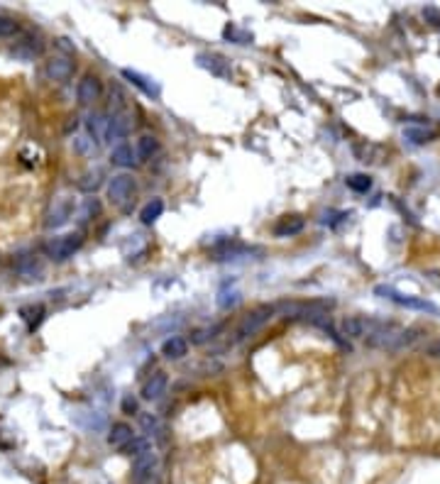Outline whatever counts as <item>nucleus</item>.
<instances>
[{"label":"nucleus","mask_w":440,"mask_h":484,"mask_svg":"<svg viewBox=\"0 0 440 484\" xmlns=\"http://www.w3.org/2000/svg\"><path fill=\"white\" fill-rule=\"evenodd\" d=\"M419 333H421L419 328H399V325L387 323L384 328L367 338V345L379 350H403L419 340Z\"/></svg>","instance_id":"obj_1"},{"label":"nucleus","mask_w":440,"mask_h":484,"mask_svg":"<svg viewBox=\"0 0 440 484\" xmlns=\"http://www.w3.org/2000/svg\"><path fill=\"white\" fill-rule=\"evenodd\" d=\"M274 306V316H281L286 321H306V318L316 316V313H328L333 308V301H326V299H316V301H277Z\"/></svg>","instance_id":"obj_2"},{"label":"nucleus","mask_w":440,"mask_h":484,"mask_svg":"<svg viewBox=\"0 0 440 484\" xmlns=\"http://www.w3.org/2000/svg\"><path fill=\"white\" fill-rule=\"evenodd\" d=\"M274 318V306L272 303H264V306H257L254 311H250L247 316H242V321L237 323L235 328V343H242L250 335H254L257 330H262L269 321Z\"/></svg>","instance_id":"obj_3"},{"label":"nucleus","mask_w":440,"mask_h":484,"mask_svg":"<svg viewBox=\"0 0 440 484\" xmlns=\"http://www.w3.org/2000/svg\"><path fill=\"white\" fill-rule=\"evenodd\" d=\"M81 245H83V235L71 232V235L52 237L49 242H44V252H47V257L57 259V262H64V259L74 257V252H79Z\"/></svg>","instance_id":"obj_4"},{"label":"nucleus","mask_w":440,"mask_h":484,"mask_svg":"<svg viewBox=\"0 0 440 484\" xmlns=\"http://www.w3.org/2000/svg\"><path fill=\"white\" fill-rule=\"evenodd\" d=\"M134 191H137L134 179L128 177V174H118V177H113V181L108 183V199H110L113 205H118V208H128L132 203Z\"/></svg>","instance_id":"obj_5"},{"label":"nucleus","mask_w":440,"mask_h":484,"mask_svg":"<svg viewBox=\"0 0 440 484\" xmlns=\"http://www.w3.org/2000/svg\"><path fill=\"white\" fill-rule=\"evenodd\" d=\"M71 213H74V199L71 196H57L49 203L47 213H44V228L47 230H57V228L66 225Z\"/></svg>","instance_id":"obj_6"},{"label":"nucleus","mask_w":440,"mask_h":484,"mask_svg":"<svg viewBox=\"0 0 440 484\" xmlns=\"http://www.w3.org/2000/svg\"><path fill=\"white\" fill-rule=\"evenodd\" d=\"M384 325H387V323L379 321V318L352 316L340 323V330H343V335H348V338H370V335H374L377 330H381Z\"/></svg>","instance_id":"obj_7"},{"label":"nucleus","mask_w":440,"mask_h":484,"mask_svg":"<svg viewBox=\"0 0 440 484\" xmlns=\"http://www.w3.org/2000/svg\"><path fill=\"white\" fill-rule=\"evenodd\" d=\"M159 474V455L154 452V447H147L145 452L132 457V484H142L145 479Z\"/></svg>","instance_id":"obj_8"},{"label":"nucleus","mask_w":440,"mask_h":484,"mask_svg":"<svg viewBox=\"0 0 440 484\" xmlns=\"http://www.w3.org/2000/svg\"><path fill=\"white\" fill-rule=\"evenodd\" d=\"M374 294L384 296V299H392V301L399 303V306L414 308V311H426V313H433V316H438L440 313V308L435 306V303L423 301V299H416V296H403V294H399L397 289H392V286H377Z\"/></svg>","instance_id":"obj_9"},{"label":"nucleus","mask_w":440,"mask_h":484,"mask_svg":"<svg viewBox=\"0 0 440 484\" xmlns=\"http://www.w3.org/2000/svg\"><path fill=\"white\" fill-rule=\"evenodd\" d=\"M252 252H259L257 248H247V245H242V242H235V240H223L220 245H215L213 250H210V254H213V259H218V262H226V259H237V257H247V254Z\"/></svg>","instance_id":"obj_10"},{"label":"nucleus","mask_w":440,"mask_h":484,"mask_svg":"<svg viewBox=\"0 0 440 484\" xmlns=\"http://www.w3.org/2000/svg\"><path fill=\"white\" fill-rule=\"evenodd\" d=\"M76 96H79V103L81 105H91L101 98V81L96 76H83L79 81V88H76Z\"/></svg>","instance_id":"obj_11"},{"label":"nucleus","mask_w":440,"mask_h":484,"mask_svg":"<svg viewBox=\"0 0 440 484\" xmlns=\"http://www.w3.org/2000/svg\"><path fill=\"white\" fill-rule=\"evenodd\" d=\"M167 384H169L167 372H154V374L145 382V387H142V399H147V401H157L161 394L167 392Z\"/></svg>","instance_id":"obj_12"},{"label":"nucleus","mask_w":440,"mask_h":484,"mask_svg":"<svg viewBox=\"0 0 440 484\" xmlns=\"http://www.w3.org/2000/svg\"><path fill=\"white\" fill-rule=\"evenodd\" d=\"M74 74V61L69 57H52L47 61V76L54 81H69Z\"/></svg>","instance_id":"obj_13"},{"label":"nucleus","mask_w":440,"mask_h":484,"mask_svg":"<svg viewBox=\"0 0 440 484\" xmlns=\"http://www.w3.org/2000/svg\"><path fill=\"white\" fill-rule=\"evenodd\" d=\"M196 61H199L201 69L210 71L213 76H230V66H228V61L220 57V54H199L196 57Z\"/></svg>","instance_id":"obj_14"},{"label":"nucleus","mask_w":440,"mask_h":484,"mask_svg":"<svg viewBox=\"0 0 440 484\" xmlns=\"http://www.w3.org/2000/svg\"><path fill=\"white\" fill-rule=\"evenodd\" d=\"M123 76L130 81V83H132V86L140 88V91L145 93V96H152V98L159 96V86H157V83L150 79V76L140 74V71H132V69H123Z\"/></svg>","instance_id":"obj_15"},{"label":"nucleus","mask_w":440,"mask_h":484,"mask_svg":"<svg viewBox=\"0 0 440 484\" xmlns=\"http://www.w3.org/2000/svg\"><path fill=\"white\" fill-rule=\"evenodd\" d=\"M130 130H132V120L128 113H113L110 123H108V140H123L128 137Z\"/></svg>","instance_id":"obj_16"},{"label":"nucleus","mask_w":440,"mask_h":484,"mask_svg":"<svg viewBox=\"0 0 440 484\" xmlns=\"http://www.w3.org/2000/svg\"><path fill=\"white\" fill-rule=\"evenodd\" d=\"M108 123H110V118H106L103 113H91L86 118L88 134L96 140V145H103L108 140Z\"/></svg>","instance_id":"obj_17"},{"label":"nucleus","mask_w":440,"mask_h":484,"mask_svg":"<svg viewBox=\"0 0 440 484\" xmlns=\"http://www.w3.org/2000/svg\"><path fill=\"white\" fill-rule=\"evenodd\" d=\"M132 441H134V433L128 423H115L113 428H110V433H108V443L120 452H123Z\"/></svg>","instance_id":"obj_18"},{"label":"nucleus","mask_w":440,"mask_h":484,"mask_svg":"<svg viewBox=\"0 0 440 484\" xmlns=\"http://www.w3.org/2000/svg\"><path fill=\"white\" fill-rule=\"evenodd\" d=\"M301 230H303V218H301V215H284V218H279V223L274 225V235L277 237H291Z\"/></svg>","instance_id":"obj_19"},{"label":"nucleus","mask_w":440,"mask_h":484,"mask_svg":"<svg viewBox=\"0 0 440 484\" xmlns=\"http://www.w3.org/2000/svg\"><path fill=\"white\" fill-rule=\"evenodd\" d=\"M44 306L42 303H30V306H22L20 308V318L25 321L27 330H37L44 321Z\"/></svg>","instance_id":"obj_20"},{"label":"nucleus","mask_w":440,"mask_h":484,"mask_svg":"<svg viewBox=\"0 0 440 484\" xmlns=\"http://www.w3.org/2000/svg\"><path fill=\"white\" fill-rule=\"evenodd\" d=\"M140 425L145 430V438H150V441L152 438H157V441L164 438V425L154 414H140Z\"/></svg>","instance_id":"obj_21"},{"label":"nucleus","mask_w":440,"mask_h":484,"mask_svg":"<svg viewBox=\"0 0 440 484\" xmlns=\"http://www.w3.org/2000/svg\"><path fill=\"white\" fill-rule=\"evenodd\" d=\"M188 352V343L183 338H169L167 343L161 345V355L167 360H181Z\"/></svg>","instance_id":"obj_22"},{"label":"nucleus","mask_w":440,"mask_h":484,"mask_svg":"<svg viewBox=\"0 0 440 484\" xmlns=\"http://www.w3.org/2000/svg\"><path fill=\"white\" fill-rule=\"evenodd\" d=\"M157 152H159V140H157V137H152V134H142L140 140H137V157H140L142 161L152 159Z\"/></svg>","instance_id":"obj_23"},{"label":"nucleus","mask_w":440,"mask_h":484,"mask_svg":"<svg viewBox=\"0 0 440 484\" xmlns=\"http://www.w3.org/2000/svg\"><path fill=\"white\" fill-rule=\"evenodd\" d=\"M161 213H164V201H161V199H152L150 203H147L145 208H142L140 221L145 223V225H152V223L159 221Z\"/></svg>","instance_id":"obj_24"},{"label":"nucleus","mask_w":440,"mask_h":484,"mask_svg":"<svg viewBox=\"0 0 440 484\" xmlns=\"http://www.w3.org/2000/svg\"><path fill=\"white\" fill-rule=\"evenodd\" d=\"M110 161H113L115 167H125V169H128V167H132V164H134L132 147H130V145H125V142H123V145H118V147H115L113 152H110Z\"/></svg>","instance_id":"obj_25"},{"label":"nucleus","mask_w":440,"mask_h":484,"mask_svg":"<svg viewBox=\"0 0 440 484\" xmlns=\"http://www.w3.org/2000/svg\"><path fill=\"white\" fill-rule=\"evenodd\" d=\"M215 303H218L223 311H228V308H235L237 303H240V291L235 289V286H223L218 294V299H215Z\"/></svg>","instance_id":"obj_26"},{"label":"nucleus","mask_w":440,"mask_h":484,"mask_svg":"<svg viewBox=\"0 0 440 484\" xmlns=\"http://www.w3.org/2000/svg\"><path fill=\"white\" fill-rule=\"evenodd\" d=\"M101 183H103V172L101 169H93V172L83 174V179L79 181V188L86 191V194H96L98 188H101Z\"/></svg>","instance_id":"obj_27"},{"label":"nucleus","mask_w":440,"mask_h":484,"mask_svg":"<svg viewBox=\"0 0 440 484\" xmlns=\"http://www.w3.org/2000/svg\"><path fill=\"white\" fill-rule=\"evenodd\" d=\"M98 213H101V201H98V199H86L76 215H79V223H88L93 215H98Z\"/></svg>","instance_id":"obj_28"},{"label":"nucleus","mask_w":440,"mask_h":484,"mask_svg":"<svg viewBox=\"0 0 440 484\" xmlns=\"http://www.w3.org/2000/svg\"><path fill=\"white\" fill-rule=\"evenodd\" d=\"M17 272H20V274H25L27 279H39L37 274H42V267L34 262V257H25V259H20V262H17Z\"/></svg>","instance_id":"obj_29"},{"label":"nucleus","mask_w":440,"mask_h":484,"mask_svg":"<svg viewBox=\"0 0 440 484\" xmlns=\"http://www.w3.org/2000/svg\"><path fill=\"white\" fill-rule=\"evenodd\" d=\"M345 181H348V186L352 188V191H357V194H367L372 188V179L367 177V174H352V177H348Z\"/></svg>","instance_id":"obj_30"},{"label":"nucleus","mask_w":440,"mask_h":484,"mask_svg":"<svg viewBox=\"0 0 440 484\" xmlns=\"http://www.w3.org/2000/svg\"><path fill=\"white\" fill-rule=\"evenodd\" d=\"M223 37L230 39V42H235V44H250V42H252V34L242 32V30H237L235 25H228L226 30H223Z\"/></svg>","instance_id":"obj_31"},{"label":"nucleus","mask_w":440,"mask_h":484,"mask_svg":"<svg viewBox=\"0 0 440 484\" xmlns=\"http://www.w3.org/2000/svg\"><path fill=\"white\" fill-rule=\"evenodd\" d=\"M220 330H223V325H210V328H201V330H196V333L191 335V343L203 345V343H208L210 338H215V333H220Z\"/></svg>","instance_id":"obj_32"},{"label":"nucleus","mask_w":440,"mask_h":484,"mask_svg":"<svg viewBox=\"0 0 440 484\" xmlns=\"http://www.w3.org/2000/svg\"><path fill=\"white\" fill-rule=\"evenodd\" d=\"M406 137L411 142H416V145H423V142H428L430 137H433V132H430V130H423V128H408Z\"/></svg>","instance_id":"obj_33"},{"label":"nucleus","mask_w":440,"mask_h":484,"mask_svg":"<svg viewBox=\"0 0 440 484\" xmlns=\"http://www.w3.org/2000/svg\"><path fill=\"white\" fill-rule=\"evenodd\" d=\"M15 32H17V22L8 15H0V39L12 37Z\"/></svg>","instance_id":"obj_34"},{"label":"nucleus","mask_w":440,"mask_h":484,"mask_svg":"<svg viewBox=\"0 0 440 484\" xmlns=\"http://www.w3.org/2000/svg\"><path fill=\"white\" fill-rule=\"evenodd\" d=\"M123 411H125V414H134V411H137V401H134L132 396H125L123 399Z\"/></svg>","instance_id":"obj_35"},{"label":"nucleus","mask_w":440,"mask_h":484,"mask_svg":"<svg viewBox=\"0 0 440 484\" xmlns=\"http://www.w3.org/2000/svg\"><path fill=\"white\" fill-rule=\"evenodd\" d=\"M426 17L433 20V25H440V12L435 10V8H428V10H426Z\"/></svg>","instance_id":"obj_36"},{"label":"nucleus","mask_w":440,"mask_h":484,"mask_svg":"<svg viewBox=\"0 0 440 484\" xmlns=\"http://www.w3.org/2000/svg\"><path fill=\"white\" fill-rule=\"evenodd\" d=\"M428 352H430V355H435V357H440V338L433 340V343L428 345Z\"/></svg>","instance_id":"obj_37"},{"label":"nucleus","mask_w":440,"mask_h":484,"mask_svg":"<svg viewBox=\"0 0 440 484\" xmlns=\"http://www.w3.org/2000/svg\"><path fill=\"white\" fill-rule=\"evenodd\" d=\"M142 484H161V479H159V474H154V477H150V479H145Z\"/></svg>","instance_id":"obj_38"}]
</instances>
